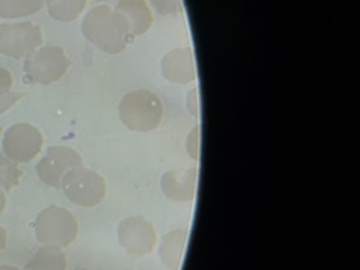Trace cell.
Returning <instances> with one entry per match:
<instances>
[{"mask_svg":"<svg viewBox=\"0 0 360 270\" xmlns=\"http://www.w3.org/2000/svg\"><path fill=\"white\" fill-rule=\"evenodd\" d=\"M82 34L87 41L108 55L122 52L131 39L121 15L107 4H98L84 15Z\"/></svg>","mask_w":360,"mask_h":270,"instance_id":"1","label":"cell"},{"mask_svg":"<svg viewBox=\"0 0 360 270\" xmlns=\"http://www.w3.org/2000/svg\"><path fill=\"white\" fill-rule=\"evenodd\" d=\"M118 114L121 122L129 131L149 132L160 125L163 120V104L150 90H131L121 98Z\"/></svg>","mask_w":360,"mask_h":270,"instance_id":"2","label":"cell"},{"mask_svg":"<svg viewBox=\"0 0 360 270\" xmlns=\"http://www.w3.org/2000/svg\"><path fill=\"white\" fill-rule=\"evenodd\" d=\"M77 232L75 215L63 207L49 205L37 215L35 236L44 246L65 248L76 239Z\"/></svg>","mask_w":360,"mask_h":270,"instance_id":"3","label":"cell"},{"mask_svg":"<svg viewBox=\"0 0 360 270\" xmlns=\"http://www.w3.org/2000/svg\"><path fill=\"white\" fill-rule=\"evenodd\" d=\"M60 188L70 202L84 208L98 205L107 194L104 177L83 165L70 169L63 176Z\"/></svg>","mask_w":360,"mask_h":270,"instance_id":"4","label":"cell"},{"mask_svg":"<svg viewBox=\"0 0 360 270\" xmlns=\"http://www.w3.org/2000/svg\"><path fill=\"white\" fill-rule=\"evenodd\" d=\"M69 66L70 60L60 46L45 45L25 58L24 72L32 83L52 84L65 76Z\"/></svg>","mask_w":360,"mask_h":270,"instance_id":"5","label":"cell"},{"mask_svg":"<svg viewBox=\"0 0 360 270\" xmlns=\"http://www.w3.org/2000/svg\"><path fill=\"white\" fill-rule=\"evenodd\" d=\"M42 44L41 27L31 22H6L0 25V52L6 56L27 58Z\"/></svg>","mask_w":360,"mask_h":270,"instance_id":"6","label":"cell"},{"mask_svg":"<svg viewBox=\"0 0 360 270\" xmlns=\"http://www.w3.org/2000/svg\"><path fill=\"white\" fill-rule=\"evenodd\" d=\"M117 236L121 248L134 256L149 255L158 243L153 224L142 215L124 218L117 228Z\"/></svg>","mask_w":360,"mask_h":270,"instance_id":"7","label":"cell"},{"mask_svg":"<svg viewBox=\"0 0 360 270\" xmlns=\"http://www.w3.org/2000/svg\"><path fill=\"white\" fill-rule=\"evenodd\" d=\"M42 145L44 136L41 131L28 122L11 125L3 138V150L15 163H27L37 158Z\"/></svg>","mask_w":360,"mask_h":270,"instance_id":"8","label":"cell"},{"mask_svg":"<svg viewBox=\"0 0 360 270\" xmlns=\"http://www.w3.org/2000/svg\"><path fill=\"white\" fill-rule=\"evenodd\" d=\"M83 165V159L77 150L70 146H51L41 160L35 165V172L42 183L49 187L60 188L63 176L73 167Z\"/></svg>","mask_w":360,"mask_h":270,"instance_id":"9","label":"cell"},{"mask_svg":"<svg viewBox=\"0 0 360 270\" xmlns=\"http://www.w3.org/2000/svg\"><path fill=\"white\" fill-rule=\"evenodd\" d=\"M197 167H177L163 173L160 188L166 198L176 202H190L197 191Z\"/></svg>","mask_w":360,"mask_h":270,"instance_id":"10","label":"cell"},{"mask_svg":"<svg viewBox=\"0 0 360 270\" xmlns=\"http://www.w3.org/2000/svg\"><path fill=\"white\" fill-rule=\"evenodd\" d=\"M160 69L163 77L170 83H193L197 77L193 49L190 46H181L169 51L160 60Z\"/></svg>","mask_w":360,"mask_h":270,"instance_id":"11","label":"cell"},{"mask_svg":"<svg viewBox=\"0 0 360 270\" xmlns=\"http://www.w3.org/2000/svg\"><path fill=\"white\" fill-rule=\"evenodd\" d=\"M114 10L127 24L131 37H139L152 27L153 14L145 0H120Z\"/></svg>","mask_w":360,"mask_h":270,"instance_id":"12","label":"cell"},{"mask_svg":"<svg viewBox=\"0 0 360 270\" xmlns=\"http://www.w3.org/2000/svg\"><path fill=\"white\" fill-rule=\"evenodd\" d=\"M187 229H173L167 232L159 246V256L162 263L169 270H179L184 257L187 245Z\"/></svg>","mask_w":360,"mask_h":270,"instance_id":"13","label":"cell"},{"mask_svg":"<svg viewBox=\"0 0 360 270\" xmlns=\"http://www.w3.org/2000/svg\"><path fill=\"white\" fill-rule=\"evenodd\" d=\"M66 256L60 248L44 246L24 266V270H66Z\"/></svg>","mask_w":360,"mask_h":270,"instance_id":"14","label":"cell"},{"mask_svg":"<svg viewBox=\"0 0 360 270\" xmlns=\"http://www.w3.org/2000/svg\"><path fill=\"white\" fill-rule=\"evenodd\" d=\"M44 3L53 20L70 22L82 14L87 0H44Z\"/></svg>","mask_w":360,"mask_h":270,"instance_id":"15","label":"cell"},{"mask_svg":"<svg viewBox=\"0 0 360 270\" xmlns=\"http://www.w3.org/2000/svg\"><path fill=\"white\" fill-rule=\"evenodd\" d=\"M44 0H0V18H21L38 13Z\"/></svg>","mask_w":360,"mask_h":270,"instance_id":"16","label":"cell"},{"mask_svg":"<svg viewBox=\"0 0 360 270\" xmlns=\"http://www.w3.org/2000/svg\"><path fill=\"white\" fill-rule=\"evenodd\" d=\"M21 170L15 162L0 155V186L4 190H11L20 183Z\"/></svg>","mask_w":360,"mask_h":270,"instance_id":"17","label":"cell"},{"mask_svg":"<svg viewBox=\"0 0 360 270\" xmlns=\"http://www.w3.org/2000/svg\"><path fill=\"white\" fill-rule=\"evenodd\" d=\"M200 125H195L187 135L186 139V150L188 153V156L193 160H198L200 158Z\"/></svg>","mask_w":360,"mask_h":270,"instance_id":"18","label":"cell"},{"mask_svg":"<svg viewBox=\"0 0 360 270\" xmlns=\"http://www.w3.org/2000/svg\"><path fill=\"white\" fill-rule=\"evenodd\" d=\"M150 4L163 15H172L181 11V0H150Z\"/></svg>","mask_w":360,"mask_h":270,"instance_id":"19","label":"cell"},{"mask_svg":"<svg viewBox=\"0 0 360 270\" xmlns=\"http://www.w3.org/2000/svg\"><path fill=\"white\" fill-rule=\"evenodd\" d=\"M22 97L21 93H15V91H10V90H4L0 89V114L7 111L11 105H14L20 98Z\"/></svg>","mask_w":360,"mask_h":270,"instance_id":"20","label":"cell"},{"mask_svg":"<svg viewBox=\"0 0 360 270\" xmlns=\"http://www.w3.org/2000/svg\"><path fill=\"white\" fill-rule=\"evenodd\" d=\"M186 105L188 110V114L193 117H198L200 112V103H198V91L197 89H191L187 93V98H186Z\"/></svg>","mask_w":360,"mask_h":270,"instance_id":"21","label":"cell"},{"mask_svg":"<svg viewBox=\"0 0 360 270\" xmlns=\"http://www.w3.org/2000/svg\"><path fill=\"white\" fill-rule=\"evenodd\" d=\"M11 86H13V76H11V73L7 69L0 68V89L8 90V89H11Z\"/></svg>","mask_w":360,"mask_h":270,"instance_id":"22","label":"cell"},{"mask_svg":"<svg viewBox=\"0 0 360 270\" xmlns=\"http://www.w3.org/2000/svg\"><path fill=\"white\" fill-rule=\"evenodd\" d=\"M6 245H7V232L0 225V252H3L6 249Z\"/></svg>","mask_w":360,"mask_h":270,"instance_id":"23","label":"cell"},{"mask_svg":"<svg viewBox=\"0 0 360 270\" xmlns=\"http://www.w3.org/2000/svg\"><path fill=\"white\" fill-rule=\"evenodd\" d=\"M4 208H6V194H4V191L0 188V215H1V212L4 211Z\"/></svg>","mask_w":360,"mask_h":270,"instance_id":"24","label":"cell"},{"mask_svg":"<svg viewBox=\"0 0 360 270\" xmlns=\"http://www.w3.org/2000/svg\"><path fill=\"white\" fill-rule=\"evenodd\" d=\"M0 270H21V269H18L17 266H13V264H1Z\"/></svg>","mask_w":360,"mask_h":270,"instance_id":"25","label":"cell"},{"mask_svg":"<svg viewBox=\"0 0 360 270\" xmlns=\"http://www.w3.org/2000/svg\"><path fill=\"white\" fill-rule=\"evenodd\" d=\"M73 270H89V269H84V267H75Z\"/></svg>","mask_w":360,"mask_h":270,"instance_id":"26","label":"cell"},{"mask_svg":"<svg viewBox=\"0 0 360 270\" xmlns=\"http://www.w3.org/2000/svg\"><path fill=\"white\" fill-rule=\"evenodd\" d=\"M0 134H1V128H0Z\"/></svg>","mask_w":360,"mask_h":270,"instance_id":"27","label":"cell"}]
</instances>
